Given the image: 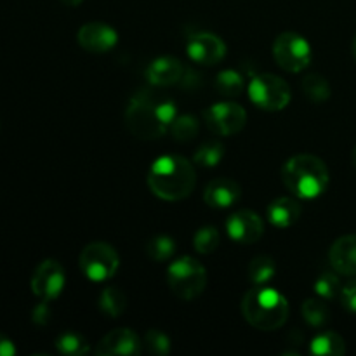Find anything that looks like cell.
I'll use <instances>...</instances> for the list:
<instances>
[{"label":"cell","instance_id":"cell-24","mask_svg":"<svg viewBox=\"0 0 356 356\" xmlns=\"http://www.w3.org/2000/svg\"><path fill=\"white\" fill-rule=\"evenodd\" d=\"M214 87L221 96L238 97L243 92L245 82H243V76L238 72H235V70H222L216 76Z\"/></svg>","mask_w":356,"mask_h":356},{"label":"cell","instance_id":"cell-14","mask_svg":"<svg viewBox=\"0 0 356 356\" xmlns=\"http://www.w3.org/2000/svg\"><path fill=\"white\" fill-rule=\"evenodd\" d=\"M141 351V339L132 329L122 327L108 332L97 343L96 355L99 356H132Z\"/></svg>","mask_w":356,"mask_h":356},{"label":"cell","instance_id":"cell-18","mask_svg":"<svg viewBox=\"0 0 356 356\" xmlns=\"http://www.w3.org/2000/svg\"><path fill=\"white\" fill-rule=\"evenodd\" d=\"M268 221L275 226V228H291L299 221L302 214V205L298 200V197H280L275 198L270 205H268Z\"/></svg>","mask_w":356,"mask_h":356},{"label":"cell","instance_id":"cell-12","mask_svg":"<svg viewBox=\"0 0 356 356\" xmlns=\"http://www.w3.org/2000/svg\"><path fill=\"white\" fill-rule=\"evenodd\" d=\"M186 52L190 59L197 65L216 66L225 59L226 44L221 37L214 33H195L186 44Z\"/></svg>","mask_w":356,"mask_h":356},{"label":"cell","instance_id":"cell-27","mask_svg":"<svg viewBox=\"0 0 356 356\" xmlns=\"http://www.w3.org/2000/svg\"><path fill=\"white\" fill-rule=\"evenodd\" d=\"M146 254L156 263H165V261L172 259V256L176 254V243L170 236L156 235L146 243Z\"/></svg>","mask_w":356,"mask_h":356},{"label":"cell","instance_id":"cell-25","mask_svg":"<svg viewBox=\"0 0 356 356\" xmlns=\"http://www.w3.org/2000/svg\"><path fill=\"white\" fill-rule=\"evenodd\" d=\"M302 90H305V96L312 103H323L332 94L329 80L322 75H316V73L305 76V80H302Z\"/></svg>","mask_w":356,"mask_h":356},{"label":"cell","instance_id":"cell-23","mask_svg":"<svg viewBox=\"0 0 356 356\" xmlns=\"http://www.w3.org/2000/svg\"><path fill=\"white\" fill-rule=\"evenodd\" d=\"M56 350L65 356H86L90 353V344L80 334L63 332L56 339Z\"/></svg>","mask_w":356,"mask_h":356},{"label":"cell","instance_id":"cell-5","mask_svg":"<svg viewBox=\"0 0 356 356\" xmlns=\"http://www.w3.org/2000/svg\"><path fill=\"white\" fill-rule=\"evenodd\" d=\"M167 284L176 298L193 301L207 287V271L197 259L183 256L169 264Z\"/></svg>","mask_w":356,"mask_h":356},{"label":"cell","instance_id":"cell-26","mask_svg":"<svg viewBox=\"0 0 356 356\" xmlns=\"http://www.w3.org/2000/svg\"><path fill=\"white\" fill-rule=\"evenodd\" d=\"M170 134L176 141L190 143L193 141L200 131V124L193 115H177L174 122L170 124Z\"/></svg>","mask_w":356,"mask_h":356},{"label":"cell","instance_id":"cell-15","mask_svg":"<svg viewBox=\"0 0 356 356\" xmlns=\"http://www.w3.org/2000/svg\"><path fill=\"white\" fill-rule=\"evenodd\" d=\"M240 197H242V186L229 177L212 179L204 191L205 204L214 209L232 207L233 204L240 200Z\"/></svg>","mask_w":356,"mask_h":356},{"label":"cell","instance_id":"cell-10","mask_svg":"<svg viewBox=\"0 0 356 356\" xmlns=\"http://www.w3.org/2000/svg\"><path fill=\"white\" fill-rule=\"evenodd\" d=\"M204 120L214 134L235 136L245 127L247 113L236 103H216L204 111Z\"/></svg>","mask_w":356,"mask_h":356},{"label":"cell","instance_id":"cell-19","mask_svg":"<svg viewBox=\"0 0 356 356\" xmlns=\"http://www.w3.org/2000/svg\"><path fill=\"white\" fill-rule=\"evenodd\" d=\"M309 351H312L313 355L341 356L346 353V343H344V339L337 332L325 330V332L318 334V336L312 341Z\"/></svg>","mask_w":356,"mask_h":356},{"label":"cell","instance_id":"cell-17","mask_svg":"<svg viewBox=\"0 0 356 356\" xmlns=\"http://www.w3.org/2000/svg\"><path fill=\"white\" fill-rule=\"evenodd\" d=\"M329 261L336 273L356 277V233L341 236L332 243Z\"/></svg>","mask_w":356,"mask_h":356},{"label":"cell","instance_id":"cell-35","mask_svg":"<svg viewBox=\"0 0 356 356\" xmlns=\"http://www.w3.org/2000/svg\"><path fill=\"white\" fill-rule=\"evenodd\" d=\"M63 3H65V6H70V7H76V6H80V3L83 2V0H61Z\"/></svg>","mask_w":356,"mask_h":356},{"label":"cell","instance_id":"cell-36","mask_svg":"<svg viewBox=\"0 0 356 356\" xmlns=\"http://www.w3.org/2000/svg\"><path fill=\"white\" fill-rule=\"evenodd\" d=\"M351 160H353V165H355V169H356V146L353 148V153H351Z\"/></svg>","mask_w":356,"mask_h":356},{"label":"cell","instance_id":"cell-16","mask_svg":"<svg viewBox=\"0 0 356 356\" xmlns=\"http://www.w3.org/2000/svg\"><path fill=\"white\" fill-rule=\"evenodd\" d=\"M146 79L155 87H170L184 79V66L179 59L172 56H162L148 66Z\"/></svg>","mask_w":356,"mask_h":356},{"label":"cell","instance_id":"cell-22","mask_svg":"<svg viewBox=\"0 0 356 356\" xmlns=\"http://www.w3.org/2000/svg\"><path fill=\"white\" fill-rule=\"evenodd\" d=\"M275 275H277V263L273 257L257 256L250 261L247 277L252 285H266L268 282L273 280Z\"/></svg>","mask_w":356,"mask_h":356},{"label":"cell","instance_id":"cell-6","mask_svg":"<svg viewBox=\"0 0 356 356\" xmlns=\"http://www.w3.org/2000/svg\"><path fill=\"white\" fill-rule=\"evenodd\" d=\"M249 97L254 106L264 111H280L291 103V87L282 76L261 73L249 82Z\"/></svg>","mask_w":356,"mask_h":356},{"label":"cell","instance_id":"cell-28","mask_svg":"<svg viewBox=\"0 0 356 356\" xmlns=\"http://www.w3.org/2000/svg\"><path fill=\"white\" fill-rule=\"evenodd\" d=\"M225 156V146L218 141H209L195 152L193 162L202 167H216Z\"/></svg>","mask_w":356,"mask_h":356},{"label":"cell","instance_id":"cell-8","mask_svg":"<svg viewBox=\"0 0 356 356\" xmlns=\"http://www.w3.org/2000/svg\"><path fill=\"white\" fill-rule=\"evenodd\" d=\"M273 59L285 72L299 73L312 63V45L302 35L284 31L273 42Z\"/></svg>","mask_w":356,"mask_h":356},{"label":"cell","instance_id":"cell-2","mask_svg":"<svg viewBox=\"0 0 356 356\" xmlns=\"http://www.w3.org/2000/svg\"><path fill=\"white\" fill-rule=\"evenodd\" d=\"M285 188L299 200H313L325 193L330 174L325 162L315 155H294L282 167Z\"/></svg>","mask_w":356,"mask_h":356},{"label":"cell","instance_id":"cell-9","mask_svg":"<svg viewBox=\"0 0 356 356\" xmlns=\"http://www.w3.org/2000/svg\"><path fill=\"white\" fill-rule=\"evenodd\" d=\"M66 285V275L61 264L54 259H45L35 268L31 275L30 287L31 292L37 296L40 301L51 302L61 296L63 289Z\"/></svg>","mask_w":356,"mask_h":356},{"label":"cell","instance_id":"cell-32","mask_svg":"<svg viewBox=\"0 0 356 356\" xmlns=\"http://www.w3.org/2000/svg\"><path fill=\"white\" fill-rule=\"evenodd\" d=\"M339 301L346 312H350L351 315H356V280L350 282V284H346L341 289Z\"/></svg>","mask_w":356,"mask_h":356},{"label":"cell","instance_id":"cell-1","mask_svg":"<svg viewBox=\"0 0 356 356\" xmlns=\"http://www.w3.org/2000/svg\"><path fill=\"white\" fill-rule=\"evenodd\" d=\"M195 183L193 163L181 155L159 156L148 170V188L160 200H184L193 191Z\"/></svg>","mask_w":356,"mask_h":356},{"label":"cell","instance_id":"cell-34","mask_svg":"<svg viewBox=\"0 0 356 356\" xmlns=\"http://www.w3.org/2000/svg\"><path fill=\"white\" fill-rule=\"evenodd\" d=\"M16 355V346L9 337L0 334V356H14Z\"/></svg>","mask_w":356,"mask_h":356},{"label":"cell","instance_id":"cell-7","mask_svg":"<svg viewBox=\"0 0 356 356\" xmlns=\"http://www.w3.org/2000/svg\"><path fill=\"white\" fill-rule=\"evenodd\" d=\"M79 266L82 273L92 282H108L115 277L120 266L117 250L106 242L87 243L80 252Z\"/></svg>","mask_w":356,"mask_h":356},{"label":"cell","instance_id":"cell-31","mask_svg":"<svg viewBox=\"0 0 356 356\" xmlns=\"http://www.w3.org/2000/svg\"><path fill=\"white\" fill-rule=\"evenodd\" d=\"M145 346L146 351L152 355L165 356L170 353V339L162 332V330H148L145 336Z\"/></svg>","mask_w":356,"mask_h":356},{"label":"cell","instance_id":"cell-3","mask_svg":"<svg viewBox=\"0 0 356 356\" xmlns=\"http://www.w3.org/2000/svg\"><path fill=\"white\" fill-rule=\"evenodd\" d=\"M289 301L268 285H254L242 299V315L257 330H278L289 318Z\"/></svg>","mask_w":356,"mask_h":356},{"label":"cell","instance_id":"cell-11","mask_svg":"<svg viewBox=\"0 0 356 356\" xmlns=\"http://www.w3.org/2000/svg\"><path fill=\"white\" fill-rule=\"evenodd\" d=\"M226 232L229 238L242 245L256 243L264 235V222L254 211L249 209H240L233 212L226 221Z\"/></svg>","mask_w":356,"mask_h":356},{"label":"cell","instance_id":"cell-4","mask_svg":"<svg viewBox=\"0 0 356 356\" xmlns=\"http://www.w3.org/2000/svg\"><path fill=\"white\" fill-rule=\"evenodd\" d=\"M160 96L143 89L132 96L125 108V125L132 136L145 141L159 139L169 131L159 111Z\"/></svg>","mask_w":356,"mask_h":356},{"label":"cell","instance_id":"cell-29","mask_svg":"<svg viewBox=\"0 0 356 356\" xmlns=\"http://www.w3.org/2000/svg\"><path fill=\"white\" fill-rule=\"evenodd\" d=\"M341 289H343V285H341L339 277L332 271H323L315 282L316 296L322 298L323 301H332V299L339 298Z\"/></svg>","mask_w":356,"mask_h":356},{"label":"cell","instance_id":"cell-13","mask_svg":"<svg viewBox=\"0 0 356 356\" xmlns=\"http://www.w3.org/2000/svg\"><path fill=\"white\" fill-rule=\"evenodd\" d=\"M76 40L83 51L92 52V54H106L117 45L118 35L110 24L101 23V21H90V23L80 26Z\"/></svg>","mask_w":356,"mask_h":356},{"label":"cell","instance_id":"cell-20","mask_svg":"<svg viewBox=\"0 0 356 356\" xmlns=\"http://www.w3.org/2000/svg\"><path fill=\"white\" fill-rule=\"evenodd\" d=\"M101 313L110 318H118L122 313L125 312L127 306V298H125L124 291L118 287H106L99 294V301H97Z\"/></svg>","mask_w":356,"mask_h":356},{"label":"cell","instance_id":"cell-33","mask_svg":"<svg viewBox=\"0 0 356 356\" xmlns=\"http://www.w3.org/2000/svg\"><path fill=\"white\" fill-rule=\"evenodd\" d=\"M49 315H51V312H49L47 308V302L42 301V305H38L37 308L33 309V322L37 323V325H45V323L49 322Z\"/></svg>","mask_w":356,"mask_h":356},{"label":"cell","instance_id":"cell-21","mask_svg":"<svg viewBox=\"0 0 356 356\" xmlns=\"http://www.w3.org/2000/svg\"><path fill=\"white\" fill-rule=\"evenodd\" d=\"M301 313L302 318L306 320V323H308L309 327H313V329H323V327L329 325L330 322V312L322 298L306 299L301 306Z\"/></svg>","mask_w":356,"mask_h":356},{"label":"cell","instance_id":"cell-37","mask_svg":"<svg viewBox=\"0 0 356 356\" xmlns=\"http://www.w3.org/2000/svg\"><path fill=\"white\" fill-rule=\"evenodd\" d=\"M351 49H353V56H355V59H356V37H355V40H353V45H351Z\"/></svg>","mask_w":356,"mask_h":356},{"label":"cell","instance_id":"cell-30","mask_svg":"<svg viewBox=\"0 0 356 356\" xmlns=\"http://www.w3.org/2000/svg\"><path fill=\"white\" fill-rule=\"evenodd\" d=\"M221 235L214 226H204L193 236V247L198 254H212L219 247Z\"/></svg>","mask_w":356,"mask_h":356}]
</instances>
